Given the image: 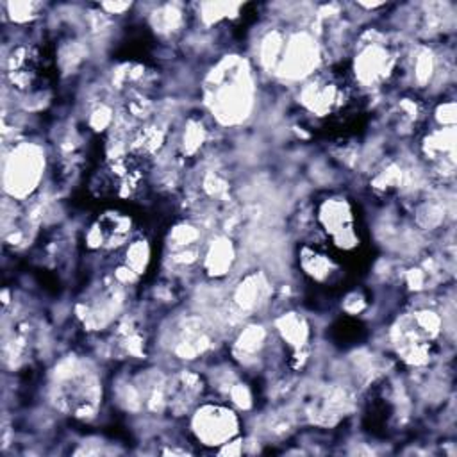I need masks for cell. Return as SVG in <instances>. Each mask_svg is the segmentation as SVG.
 Segmentation results:
<instances>
[{"mask_svg": "<svg viewBox=\"0 0 457 457\" xmlns=\"http://www.w3.org/2000/svg\"><path fill=\"white\" fill-rule=\"evenodd\" d=\"M237 418L228 407L204 405L193 416V432L207 446H221L237 434Z\"/></svg>", "mask_w": 457, "mask_h": 457, "instance_id": "2", "label": "cell"}, {"mask_svg": "<svg viewBox=\"0 0 457 457\" xmlns=\"http://www.w3.org/2000/svg\"><path fill=\"white\" fill-rule=\"evenodd\" d=\"M43 170V154L34 145H23L12 150L4 164L5 191L12 196L23 198L39 182Z\"/></svg>", "mask_w": 457, "mask_h": 457, "instance_id": "1", "label": "cell"}, {"mask_svg": "<svg viewBox=\"0 0 457 457\" xmlns=\"http://www.w3.org/2000/svg\"><path fill=\"white\" fill-rule=\"evenodd\" d=\"M391 70V55L386 48L371 45L361 52L355 61V73L364 84H375L382 80Z\"/></svg>", "mask_w": 457, "mask_h": 457, "instance_id": "4", "label": "cell"}, {"mask_svg": "<svg viewBox=\"0 0 457 457\" xmlns=\"http://www.w3.org/2000/svg\"><path fill=\"white\" fill-rule=\"evenodd\" d=\"M320 221L339 246L352 248L355 245L353 218L345 200L341 198L327 200L320 209Z\"/></svg>", "mask_w": 457, "mask_h": 457, "instance_id": "3", "label": "cell"}, {"mask_svg": "<svg viewBox=\"0 0 457 457\" xmlns=\"http://www.w3.org/2000/svg\"><path fill=\"white\" fill-rule=\"evenodd\" d=\"M303 268L316 280H325L332 273L334 262L330 259H327L325 255L312 252V253L303 255Z\"/></svg>", "mask_w": 457, "mask_h": 457, "instance_id": "5", "label": "cell"}]
</instances>
